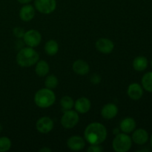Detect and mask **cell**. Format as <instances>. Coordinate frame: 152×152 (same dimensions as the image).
<instances>
[{
  "instance_id": "obj_1",
  "label": "cell",
  "mask_w": 152,
  "mask_h": 152,
  "mask_svg": "<svg viewBox=\"0 0 152 152\" xmlns=\"http://www.w3.org/2000/svg\"><path fill=\"white\" fill-rule=\"evenodd\" d=\"M107 129L99 123H92L86 127L84 136L91 145H100L107 137Z\"/></svg>"
},
{
  "instance_id": "obj_2",
  "label": "cell",
  "mask_w": 152,
  "mask_h": 152,
  "mask_svg": "<svg viewBox=\"0 0 152 152\" xmlns=\"http://www.w3.org/2000/svg\"><path fill=\"white\" fill-rule=\"evenodd\" d=\"M39 56L33 48L28 47L22 48L16 56V62L21 67H31L37 64Z\"/></svg>"
},
{
  "instance_id": "obj_3",
  "label": "cell",
  "mask_w": 152,
  "mask_h": 152,
  "mask_svg": "<svg viewBox=\"0 0 152 152\" xmlns=\"http://www.w3.org/2000/svg\"><path fill=\"white\" fill-rule=\"evenodd\" d=\"M56 100V96L52 89L42 88L36 93L34 102L36 105L41 108H46L51 106Z\"/></svg>"
},
{
  "instance_id": "obj_4",
  "label": "cell",
  "mask_w": 152,
  "mask_h": 152,
  "mask_svg": "<svg viewBox=\"0 0 152 152\" xmlns=\"http://www.w3.org/2000/svg\"><path fill=\"white\" fill-rule=\"evenodd\" d=\"M132 145V140L126 133H120L114 137L112 142L113 148L117 152H126L130 150Z\"/></svg>"
},
{
  "instance_id": "obj_5",
  "label": "cell",
  "mask_w": 152,
  "mask_h": 152,
  "mask_svg": "<svg viewBox=\"0 0 152 152\" xmlns=\"http://www.w3.org/2000/svg\"><path fill=\"white\" fill-rule=\"evenodd\" d=\"M80 117L77 111L68 110L64 111V114L61 119V124L65 129H71L75 127L79 123Z\"/></svg>"
},
{
  "instance_id": "obj_6",
  "label": "cell",
  "mask_w": 152,
  "mask_h": 152,
  "mask_svg": "<svg viewBox=\"0 0 152 152\" xmlns=\"http://www.w3.org/2000/svg\"><path fill=\"white\" fill-rule=\"evenodd\" d=\"M34 6L39 12L44 14H49L56 7V0H34Z\"/></svg>"
},
{
  "instance_id": "obj_7",
  "label": "cell",
  "mask_w": 152,
  "mask_h": 152,
  "mask_svg": "<svg viewBox=\"0 0 152 152\" xmlns=\"http://www.w3.org/2000/svg\"><path fill=\"white\" fill-rule=\"evenodd\" d=\"M25 43L28 47L34 48L40 44L42 40L41 34L37 30H30L25 33L23 37Z\"/></svg>"
},
{
  "instance_id": "obj_8",
  "label": "cell",
  "mask_w": 152,
  "mask_h": 152,
  "mask_svg": "<svg viewBox=\"0 0 152 152\" xmlns=\"http://www.w3.org/2000/svg\"><path fill=\"white\" fill-rule=\"evenodd\" d=\"M37 129L42 134L49 133L53 128V121L48 117H43L37 122Z\"/></svg>"
},
{
  "instance_id": "obj_9",
  "label": "cell",
  "mask_w": 152,
  "mask_h": 152,
  "mask_svg": "<svg viewBox=\"0 0 152 152\" xmlns=\"http://www.w3.org/2000/svg\"><path fill=\"white\" fill-rule=\"evenodd\" d=\"M96 48L99 52L105 54H108L114 50V45L111 40L106 38H101L96 42Z\"/></svg>"
},
{
  "instance_id": "obj_10",
  "label": "cell",
  "mask_w": 152,
  "mask_h": 152,
  "mask_svg": "<svg viewBox=\"0 0 152 152\" xmlns=\"http://www.w3.org/2000/svg\"><path fill=\"white\" fill-rule=\"evenodd\" d=\"M149 140L148 132L144 129H138L134 132L132 134V140L139 145H142L146 143Z\"/></svg>"
},
{
  "instance_id": "obj_11",
  "label": "cell",
  "mask_w": 152,
  "mask_h": 152,
  "mask_svg": "<svg viewBox=\"0 0 152 152\" xmlns=\"http://www.w3.org/2000/svg\"><path fill=\"white\" fill-rule=\"evenodd\" d=\"M127 94L133 100H139L143 95V88L138 83H132L128 88Z\"/></svg>"
},
{
  "instance_id": "obj_12",
  "label": "cell",
  "mask_w": 152,
  "mask_h": 152,
  "mask_svg": "<svg viewBox=\"0 0 152 152\" xmlns=\"http://www.w3.org/2000/svg\"><path fill=\"white\" fill-rule=\"evenodd\" d=\"M67 145L72 151H80L86 146V142L80 136L71 137L67 141Z\"/></svg>"
},
{
  "instance_id": "obj_13",
  "label": "cell",
  "mask_w": 152,
  "mask_h": 152,
  "mask_svg": "<svg viewBox=\"0 0 152 152\" xmlns=\"http://www.w3.org/2000/svg\"><path fill=\"white\" fill-rule=\"evenodd\" d=\"M118 113V108L114 103H108L104 105L101 111L102 117L107 120H111L114 118Z\"/></svg>"
},
{
  "instance_id": "obj_14",
  "label": "cell",
  "mask_w": 152,
  "mask_h": 152,
  "mask_svg": "<svg viewBox=\"0 0 152 152\" xmlns=\"http://www.w3.org/2000/svg\"><path fill=\"white\" fill-rule=\"evenodd\" d=\"M34 16H35V10L31 4H25L20 9L19 17L24 22H29L32 20Z\"/></svg>"
},
{
  "instance_id": "obj_15",
  "label": "cell",
  "mask_w": 152,
  "mask_h": 152,
  "mask_svg": "<svg viewBox=\"0 0 152 152\" xmlns=\"http://www.w3.org/2000/svg\"><path fill=\"white\" fill-rule=\"evenodd\" d=\"M74 107L77 112L80 114H86L90 110L91 102L88 98L80 97L75 102Z\"/></svg>"
},
{
  "instance_id": "obj_16",
  "label": "cell",
  "mask_w": 152,
  "mask_h": 152,
  "mask_svg": "<svg viewBox=\"0 0 152 152\" xmlns=\"http://www.w3.org/2000/svg\"><path fill=\"white\" fill-rule=\"evenodd\" d=\"M73 70L78 75L84 76L89 72L90 67L86 61L78 59V60L75 61L73 64Z\"/></svg>"
},
{
  "instance_id": "obj_17",
  "label": "cell",
  "mask_w": 152,
  "mask_h": 152,
  "mask_svg": "<svg viewBox=\"0 0 152 152\" xmlns=\"http://www.w3.org/2000/svg\"><path fill=\"white\" fill-rule=\"evenodd\" d=\"M120 130L126 134H129L134 132L136 129V122L132 117H126L123 120L120 125Z\"/></svg>"
},
{
  "instance_id": "obj_18",
  "label": "cell",
  "mask_w": 152,
  "mask_h": 152,
  "mask_svg": "<svg viewBox=\"0 0 152 152\" xmlns=\"http://www.w3.org/2000/svg\"><path fill=\"white\" fill-rule=\"evenodd\" d=\"M133 68L137 71H143L148 67V59L145 56H137L133 61Z\"/></svg>"
},
{
  "instance_id": "obj_19",
  "label": "cell",
  "mask_w": 152,
  "mask_h": 152,
  "mask_svg": "<svg viewBox=\"0 0 152 152\" xmlns=\"http://www.w3.org/2000/svg\"><path fill=\"white\" fill-rule=\"evenodd\" d=\"M49 65L48 62L45 60H39L37 62V65H36L35 71L36 74L39 76V77H45L49 72Z\"/></svg>"
},
{
  "instance_id": "obj_20",
  "label": "cell",
  "mask_w": 152,
  "mask_h": 152,
  "mask_svg": "<svg viewBox=\"0 0 152 152\" xmlns=\"http://www.w3.org/2000/svg\"><path fill=\"white\" fill-rule=\"evenodd\" d=\"M142 87L146 91L152 93V71L147 72L142 77Z\"/></svg>"
},
{
  "instance_id": "obj_21",
  "label": "cell",
  "mask_w": 152,
  "mask_h": 152,
  "mask_svg": "<svg viewBox=\"0 0 152 152\" xmlns=\"http://www.w3.org/2000/svg\"><path fill=\"white\" fill-rule=\"evenodd\" d=\"M45 50L46 53L50 56H53L56 54L59 50V45L58 43L55 40L50 39L45 43Z\"/></svg>"
},
{
  "instance_id": "obj_22",
  "label": "cell",
  "mask_w": 152,
  "mask_h": 152,
  "mask_svg": "<svg viewBox=\"0 0 152 152\" xmlns=\"http://www.w3.org/2000/svg\"><path fill=\"white\" fill-rule=\"evenodd\" d=\"M60 105L62 111H66L71 110L73 108V106L74 105V102L72 98L68 96H65L61 99Z\"/></svg>"
},
{
  "instance_id": "obj_23",
  "label": "cell",
  "mask_w": 152,
  "mask_h": 152,
  "mask_svg": "<svg viewBox=\"0 0 152 152\" xmlns=\"http://www.w3.org/2000/svg\"><path fill=\"white\" fill-rule=\"evenodd\" d=\"M45 86L47 88L53 89L58 86V79L54 75H49L46 77Z\"/></svg>"
},
{
  "instance_id": "obj_24",
  "label": "cell",
  "mask_w": 152,
  "mask_h": 152,
  "mask_svg": "<svg viewBox=\"0 0 152 152\" xmlns=\"http://www.w3.org/2000/svg\"><path fill=\"white\" fill-rule=\"evenodd\" d=\"M11 148V141L7 137H0V152L9 151Z\"/></svg>"
},
{
  "instance_id": "obj_25",
  "label": "cell",
  "mask_w": 152,
  "mask_h": 152,
  "mask_svg": "<svg viewBox=\"0 0 152 152\" xmlns=\"http://www.w3.org/2000/svg\"><path fill=\"white\" fill-rule=\"evenodd\" d=\"M13 35L16 37H17V38H22V37H24L25 32L24 31V29H22V28H20V27H16V28H15L13 29Z\"/></svg>"
},
{
  "instance_id": "obj_26",
  "label": "cell",
  "mask_w": 152,
  "mask_h": 152,
  "mask_svg": "<svg viewBox=\"0 0 152 152\" xmlns=\"http://www.w3.org/2000/svg\"><path fill=\"white\" fill-rule=\"evenodd\" d=\"M103 151V148L99 145H91L87 149L88 152H102Z\"/></svg>"
},
{
  "instance_id": "obj_27",
  "label": "cell",
  "mask_w": 152,
  "mask_h": 152,
  "mask_svg": "<svg viewBox=\"0 0 152 152\" xmlns=\"http://www.w3.org/2000/svg\"><path fill=\"white\" fill-rule=\"evenodd\" d=\"M91 82L94 84H98L101 82V77L98 74H93L91 77Z\"/></svg>"
},
{
  "instance_id": "obj_28",
  "label": "cell",
  "mask_w": 152,
  "mask_h": 152,
  "mask_svg": "<svg viewBox=\"0 0 152 152\" xmlns=\"http://www.w3.org/2000/svg\"><path fill=\"white\" fill-rule=\"evenodd\" d=\"M19 3L21 4H28V3L31 2L32 0H17Z\"/></svg>"
},
{
  "instance_id": "obj_29",
  "label": "cell",
  "mask_w": 152,
  "mask_h": 152,
  "mask_svg": "<svg viewBox=\"0 0 152 152\" xmlns=\"http://www.w3.org/2000/svg\"><path fill=\"white\" fill-rule=\"evenodd\" d=\"M39 151H41V152H46V151L50 152V151H51V150H50V148H45H45H42V149H40Z\"/></svg>"
},
{
  "instance_id": "obj_30",
  "label": "cell",
  "mask_w": 152,
  "mask_h": 152,
  "mask_svg": "<svg viewBox=\"0 0 152 152\" xmlns=\"http://www.w3.org/2000/svg\"><path fill=\"white\" fill-rule=\"evenodd\" d=\"M120 134V130L117 129H114V134L117 135V134Z\"/></svg>"
},
{
  "instance_id": "obj_31",
  "label": "cell",
  "mask_w": 152,
  "mask_h": 152,
  "mask_svg": "<svg viewBox=\"0 0 152 152\" xmlns=\"http://www.w3.org/2000/svg\"><path fill=\"white\" fill-rule=\"evenodd\" d=\"M150 143H151V148H152V134H151V138H150Z\"/></svg>"
},
{
  "instance_id": "obj_32",
  "label": "cell",
  "mask_w": 152,
  "mask_h": 152,
  "mask_svg": "<svg viewBox=\"0 0 152 152\" xmlns=\"http://www.w3.org/2000/svg\"><path fill=\"white\" fill-rule=\"evenodd\" d=\"M1 132H2V126L0 124V133H1Z\"/></svg>"
},
{
  "instance_id": "obj_33",
  "label": "cell",
  "mask_w": 152,
  "mask_h": 152,
  "mask_svg": "<svg viewBox=\"0 0 152 152\" xmlns=\"http://www.w3.org/2000/svg\"><path fill=\"white\" fill-rule=\"evenodd\" d=\"M151 68H152V60H151Z\"/></svg>"
}]
</instances>
